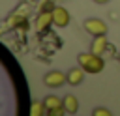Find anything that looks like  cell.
I'll return each mask as SVG.
<instances>
[{"label":"cell","mask_w":120,"mask_h":116,"mask_svg":"<svg viewBox=\"0 0 120 116\" xmlns=\"http://www.w3.org/2000/svg\"><path fill=\"white\" fill-rule=\"evenodd\" d=\"M79 65L86 71V73H99V71H103V67H105V62H103V58L99 56V54H96V52H82V54H79Z\"/></svg>","instance_id":"obj_1"},{"label":"cell","mask_w":120,"mask_h":116,"mask_svg":"<svg viewBox=\"0 0 120 116\" xmlns=\"http://www.w3.org/2000/svg\"><path fill=\"white\" fill-rule=\"evenodd\" d=\"M84 30L92 36H103V34H107V24L101 19H86L84 21Z\"/></svg>","instance_id":"obj_2"},{"label":"cell","mask_w":120,"mask_h":116,"mask_svg":"<svg viewBox=\"0 0 120 116\" xmlns=\"http://www.w3.org/2000/svg\"><path fill=\"white\" fill-rule=\"evenodd\" d=\"M45 84L49 86V88H58V86H62L66 80H68V75H64L62 71H51V73H47L45 75Z\"/></svg>","instance_id":"obj_3"},{"label":"cell","mask_w":120,"mask_h":116,"mask_svg":"<svg viewBox=\"0 0 120 116\" xmlns=\"http://www.w3.org/2000/svg\"><path fill=\"white\" fill-rule=\"evenodd\" d=\"M52 21H54V24L60 26V28L68 26V22H69V13H68V9H64V7H54V9H52Z\"/></svg>","instance_id":"obj_4"},{"label":"cell","mask_w":120,"mask_h":116,"mask_svg":"<svg viewBox=\"0 0 120 116\" xmlns=\"http://www.w3.org/2000/svg\"><path fill=\"white\" fill-rule=\"evenodd\" d=\"M51 24H54V21H52V11H41L39 17H38V21H36L38 32H45Z\"/></svg>","instance_id":"obj_5"},{"label":"cell","mask_w":120,"mask_h":116,"mask_svg":"<svg viewBox=\"0 0 120 116\" xmlns=\"http://www.w3.org/2000/svg\"><path fill=\"white\" fill-rule=\"evenodd\" d=\"M105 49H107V37H105V34L103 36H96V39L92 43V52L101 54V52H105Z\"/></svg>","instance_id":"obj_6"},{"label":"cell","mask_w":120,"mask_h":116,"mask_svg":"<svg viewBox=\"0 0 120 116\" xmlns=\"http://www.w3.org/2000/svg\"><path fill=\"white\" fill-rule=\"evenodd\" d=\"M82 77H84V69L82 67H73L68 73V82L69 84H79V82H82Z\"/></svg>","instance_id":"obj_7"},{"label":"cell","mask_w":120,"mask_h":116,"mask_svg":"<svg viewBox=\"0 0 120 116\" xmlns=\"http://www.w3.org/2000/svg\"><path fill=\"white\" fill-rule=\"evenodd\" d=\"M62 101H64L66 112H77V110H79V101H77L75 95H66Z\"/></svg>","instance_id":"obj_8"},{"label":"cell","mask_w":120,"mask_h":116,"mask_svg":"<svg viewBox=\"0 0 120 116\" xmlns=\"http://www.w3.org/2000/svg\"><path fill=\"white\" fill-rule=\"evenodd\" d=\"M43 103H45V107H47V112H49V110H52V109H58V107H62V105H64V101H60V97H56V95H47Z\"/></svg>","instance_id":"obj_9"},{"label":"cell","mask_w":120,"mask_h":116,"mask_svg":"<svg viewBox=\"0 0 120 116\" xmlns=\"http://www.w3.org/2000/svg\"><path fill=\"white\" fill-rule=\"evenodd\" d=\"M45 110H47L45 103H32V107H30L32 116H41V114H45Z\"/></svg>","instance_id":"obj_10"},{"label":"cell","mask_w":120,"mask_h":116,"mask_svg":"<svg viewBox=\"0 0 120 116\" xmlns=\"http://www.w3.org/2000/svg\"><path fill=\"white\" fill-rule=\"evenodd\" d=\"M24 21H26V19H24L22 15H13V19L9 21V24H11V26H19V24L24 22Z\"/></svg>","instance_id":"obj_11"},{"label":"cell","mask_w":120,"mask_h":116,"mask_svg":"<svg viewBox=\"0 0 120 116\" xmlns=\"http://www.w3.org/2000/svg\"><path fill=\"white\" fill-rule=\"evenodd\" d=\"M39 9H41V11H52V9H54V6H52V2H51V0H45V2L41 4V7H39Z\"/></svg>","instance_id":"obj_12"},{"label":"cell","mask_w":120,"mask_h":116,"mask_svg":"<svg viewBox=\"0 0 120 116\" xmlns=\"http://www.w3.org/2000/svg\"><path fill=\"white\" fill-rule=\"evenodd\" d=\"M66 112V107L62 105V107H58V109H52V110H49V114H52V116H62Z\"/></svg>","instance_id":"obj_13"},{"label":"cell","mask_w":120,"mask_h":116,"mask_svg":"<svg viewBox=\"0 0 120 116\" xmlns=\"http://www.w3.org/2000/svg\"><path fill=\"white\" fill-rule=\"evenodd\" d=\"M94 114H96V116H103V114H105V116H109V114H111V110H109V109H96V110H94Z\"/></svg>","instance_id":"obj_14"},{"label":"cell","mask_w":120,"mask_h":116,"mask_svg":"<svg viewBox=\"0 0 120 116\" xmlns=\"http://www.w3.org/2000/svg\"><path fill=\"white\" fill-rule=\"evenodd\" d=\"M98 4H105V2H109V0H96Z\"/></svg>","instance_id":"obj_15"}]
</instances>
